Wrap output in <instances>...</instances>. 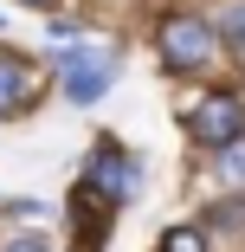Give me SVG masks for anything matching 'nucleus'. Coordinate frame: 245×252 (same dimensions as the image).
I'll return each mask as SVG.
<instances>
[{"instance_id": "nucleus-8", "label": "nucleus", "mask_w": 245, "mask_h": 252, "mask_svg": "<svg viewBox=\"0 0 245 252\" xmlns=\"http://www.w3.org/2000/svg\"><path fill=\"white\" fill-rule=\"evenodd\" d=\"M0 252H52V246H45V239H39V233H13V239H7V246H0Z\"/></svg>"}, {"instance_id": "nucleus-1", "label": "nucleus", "mask_w": 245, "mask_h": 252, "mask_svg": "<svg viewBox=\"0 0 245 252\" xmlns=\"http://www.w3.org/2000/svg\"><path fill=\"white\" fill-rule=\"evenodd\" d=\"M162 59H168L174 71H213L219 39H213V26H207V20L174 13V20H162Z\"/></svg>"}, {"instance_id": "nucleus-6", "label": "nucleus", "mask_w": 245, "mask_h": 252, "mask_svg": "<svg viewBox=\"0 0 245 252\" xmlns=\"http://www.w3.org/2000/svg\"><path fill=\"white\" fill-rule=\"evenodd\" d=\"M219 188H245V142H232V149H219Z\"/></svg>"}, {"instance_id": "nucleus-7", "label": "nucleus", "mask_w": 245, "mask_h": 252, "mask_svg": "<svg viewBox=\"0 0 245 252\" xmlns=\"http://www.w3.org/2000/svg\"><path fill=\"white\" fill-rule=\"evenodd\" d=\"M162 252H207V233L200 226H168L162 233Z\"/></svg>"}, {"instance_id": "nucleus-9", "label": "nucleus", "mask_w": 245, "mask_h": 252, "mask_svg": "<svg viewBox=\"0 0 245 252\" xmlns=\"http://www.w3.org/2000/svg\"><path fill=\"white\" fill-rule=\"evenodd\" d=\"M226 39H232L239 52H245V7H239V13H226Z\"/></svg>"}, {"instance_id": "nucleus-2", "label": "nucleus", "mask_w": 245, "mask_h": 252, "mask_svg": "<svg viewBox=\"0 0 245 252\" xmlns=\"http://www.w3.org/2000/svg\"><path fill=\"white\" fill-rule=\"evenodd\" d=\"M187 129L207 149H232V142H245V104L239 97H200V104L187 110Z\"/></svg>"}, {"instance_id": "nucleus-5", "label": "nucleus", "mask_w": 245, "mask_h": 252, "mask_svg": "<svg viewBox=\"0 0 245 252\" xmlns=\"http://www.w3.org/2000/svg\"><path fill=\"white\" fill-rule=\"evenodd\" d=\"M32 104V71L20 59H0V117H20Z\"/></svg>"}, {"instance_id": "nucleus-4", "label": "nucleus", "mask_w": 245, "mask_h": 252, "mask_svg": "<svg viewBox=\"0 0 245 252\" xmlns=\"http://www.w3.org/2000/svg\"><path fill=\"white\" fill-rule=\"evenodd\" d=\"M90 175H97V188H104L110 200H129V194H136V162H129V156H116V149H97Z\"/></svg>"}, {"instance_id": "nucleus-10", "label": "nucleus", "mask_w": 245, "mask_h": 252, "mask_svg": "<svg viewBox=\"0 0 245 252\" xmlns=\"http://www.w3.org/2000/svg\"><path fill=\"white\" fill-rule=\"evenodd\" d=\"M20 7H45V0H20Z\"/></svg>"}, {"instance_id": "nucleus-3", "label": "nucleus", "mask_w": 245, "mask_h": 252, "mask_svg": "<svg viewBox=\"0 0 245 252\" xmlns=\"http://www.w3.org/2000/svg\"><path fill=\"white\" fill-rule=\"evenodd\" d=\"M104 91H110V59H104V52H71V65H65V97H71V104H97Z\"/></svg>"}]
</instances>
